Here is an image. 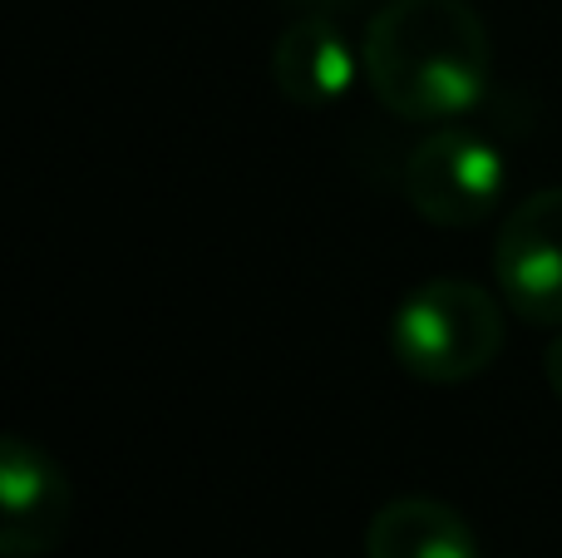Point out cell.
I'll list each match as a JSON object with an SVG mask.
<instances>
[{
    "instance_id": "cell-1",
    "label": "cell",
    "mask_w": 562,
    "mask_h": 558,
    "mask_svg": "<svg viewBox=\"0 0 562 558\" xmlns=\"http://www.w3.org/2000/svg\"><path fill=\"white\" fill-rule=\"evenodd\" d=\"M366 85L405 124H454L484 99L494 40L469 0H385L360 35Z\"/></svg>"
},
{
    "instance_id": "cell-2",
    "label": "cell",
    "mask_w": 562,
    "mask_h": 558,
    "mask_svg": "<svg viewBox=\"0 0 562 558\" xmlns=\"http://www.w3.org/2000/svg\"><path fill=\"white\" fill-rule=\"evenodd\" d=\"M504 312L508 302L469 277H429L390 316V356L425 386H464L504 351Z\"/></svg>"
},
{
    "instance_id": "cell-3",
    "label": "cell",
    "mask_w": 562,
    "mask_h": 558,
    "mask_svg": "<svg viewBox=\"0 0 562 558\" xmlns=\"http://www.w3.org/2000/svg\"><path fill=\"white\" fill-rule=\"evenodd\" d=\"M405 203L435 227H479L508 193L504 148L469 124H435L405 158Z\"/></svg>"
},
{
    "instance_id": "cell-4",
    "label": "cell",
    "mask_w": 562,
    "mask_h": 558,
    "mask_svg": "<svg viewBox=\"0 0 562 558\" xmlns=\"http://www.w3.org/2000/svg\"><path fill=\"white\" fill-rule=\"evenodd\" d=\"M494 282L528 326H562V188L524 198L494 243Z\"/></svg>"
},
{
    "instance_id": "cell-5",
    "label": "cell",
    "mask_w": 562,
    "mask_h": 558,
    "mask_svg": "<svg viewBox=\"0 0 562 558\" xmlns=\"http://www.w3.org/2000/svg\"><path fill=\"white\" fill-rule=\"evenodd\" d=\"M75 524V484L30 435L0 445V558H49Z\"/></svg>"
},
{
    "instance_id": "cell-6",
    "label": "cell",
    "mask_w": 562,
    "mask_h": 558,
    "mask_svg": "<svg viewBox=\"0 0 562 558\" xmlns=\"http://www.w3.org/2000/svg\"><path fill=\"white\" fill-rule=\"evenodd\" d=\"M356 75H366V59L336 15H296L272 45V85L296 109H326L346 99Z\"/></svg>"
},
{
    "instance_id": "cell-7",
    "label": "cell",
    "mask_w": 562,
    "mask_h": 558,
    "mask_svg": "<svg viewBox=\"0 0 562 558\" xmlns=\"http://www.w3.org/2000/svg\"><path fill=\"white\" fill-rule=\"evenodd\" d=\"M366 558H479V539L454 504L405 494L366 524Z\"/></svg>"
},
{
    "instance_id": "cell-8",
    "label": "cell",
    "mask_w": 562,
    "mask_h": 558,
    "mask_svg": "<svg viewBox=\"0 0 562 558\" xmlns=\"http://www.w3.org/2000/svg\"><path fill=\"white\" fill-rule=\"evenodd\" d=\"M281 5H291L296 15H346V10L366 5V0H281Z\"/></svg>"
},
{
    "instance_id": "cell-9",
    "label": "cell",
    "mask_w": 562,
    "mask_h": 558,
    "mask_svg": "<svg viewBox=\"0 0 562 558\" xmlns=\"http://www.w3.org/2000/svg\"><path fill=\"white\" fill-rule=\"evenodd\" d=\"M543 376H548V386H553V395L562 405V332L553 336V346H548V356H543Z\"/></svg>"
}]
</instances>
